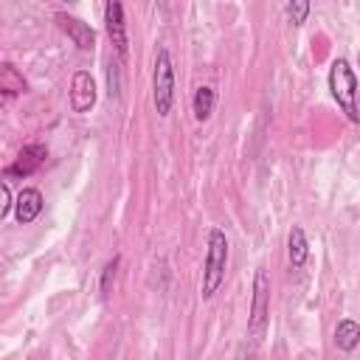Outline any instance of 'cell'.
<instances>
[{
  "label": "cell",
  "mask_w": 360,
  "mask_h": 360,
  "mask_svg": "<svg viewBox=\"0 0 360 360\" xmlns=\"http://www.w3.org/2000/svg\"><path fill=\"white\" fill-rule=\"evenodd\" d=\"M225 267H228V236L219 228L208 231V250H205V264H202V287L200 295L208 301L217 295V290L225 281Z\"/></svg>",
  "instance_id": "obj_1"
},
{
  "label": "cell",
  "mask_w": 360,
  "mask_h": 360,
  "mask_svg": "<svg viewBox=\"0 0 360 360\" xmlns=\"http://www.w3.org/2000/svg\"><path fill=\"white\" fill-rule=\"evenodd\" d=\"M329 90L338 101V107L346 112V118L352 124L360 121L357 115V79H354V70L346 59H335L332 68H329Z\"/></svg>",
  "instance_id": "obj_2"
},
{
  "label": "cell",
  "mask_w": 360,
  "mask_h": 360,
  "mask_svg": "<svg viewBox=\"0 0 360 360\" xmlns=\"http://www.w3.org/2000/svg\"><path fill=\"white\" fill-rule=\"evenodd\" d=\"M270 323V276L264 267L253 276V298H250V315H248V338L250 343H259Z\"/></svg>",
  "instance_id": "obj_3"
},
{
  "label": "cell",
  "mask_w": 360,
  "mask_h": 360,
  "mask_svg": "<svg viewBox=\"0 0 360 360\" xmlns=\"http://www.w3.org/2000/svg\"><path fill=\"white\" fill-rule=\"evenodd\" d=\"M152 98H155L158 115L166 118L172 112V104H174V68H172L169 48H160L158 51L155 73H152Z\"/></svg>",
  "instance_id": "obj_4"
},
{
  "label": "cell",
  "mask_w": 360,
  "mask_h": 360,
  "mask_svg": "<svg viewBox=\"0 0 360 360\" xmlns=\"http://www.w3.org/2000/svg\"><path fill=\"white\" fill-rule=\"evenodd\" d=\"M104 28H107V37L115 48V53L124 59L127 56V48H129V39H127V22H124V6L110 0L104 6Z\"/></svg>",
  "instance_id": "obj_5"
},
{
  "label": "cell",
  "mask_w": 360,
  "mask_h": 360,
  "mask_svg": "<svg viewBox=\"0 0 360 360\" xmlns=\"http://www.w3.org/2000/svg\"><path fill=\"white\" fill-rule=\"evenodd\" d=\"M96 104V84L87 70H76L70 79V110L73 112H87Z\"/></svg>",
  "instance_id": "obj_6"
},
{
  "label": "cell",
  "mask_w": 360,
  "mask_h": 360,
  "mask_svg": "<svg viewBox=\"0 0 360 360\" xmlns=\"http://www.w3.org/2000/svg\"><path fill=\"white\" fill-rule=\"evenodd\" d=\"M56 22H59V28L73 39V45H76L79 51H93L96 34H93V28H90L87 22H82L79 17H70V14H56Z\"/></svg>",
  "instance_id": "obj_7"
},
{
  "label": "cell",
  "mask_w": 360,
  "mask_h": 360,
  "mask_svg": "<svg viewBox=\"0 0 360 360\" xmlns=\"http://www.w3.org/2000/svg\"><path fill=\"white\" fill-rule=\"evenodd\" d=\"M45 158H48V149H45L42 143H28V146L17 155V160L8 166V174H11V177H28V174H34V172L45 163Z\"/></svg>",
  "instance_id": "obj_8"
},
{
  "label": "cell",
  "mask_w": 360,
  "mask_h": 360,
  "mask_svg": "<svg viewBox=\"0 0 360 360\" xmlns=\"http://www.w3.org/2000/svg\"><path fill=\"white\" fill-rule=\"evenodd\" d=\"M42 205H45V200H42V191L39 188H22L20 194H17V202H14V217H17V222L20 225H28V222H34L39 214H42Z\"/></svg>",
  "instance_id": "obj_9"
},
{
  "label": "cell",
  "mask_w": 360,
  "mask_h": 360,
  "mask_svg": "<svg viewBox=\"0 0 360 360\" xmlns=\"http://www.w3.org/2000/svg\"><path fill=\"white\" fill-rule=\"evenodd\" d=\"M25 79L22 73L8 65V62H0V107H6L8 101H14L20 93H25Z\"/></svg>",
  "instance_id": "obj_10"
},
{
  "label": "cell",
  "mask_w": 360,
  "mask_h": 360,
  "mask_svg": "<svg viewBox=\"0 0 360 360\" xmlns=\"http://www.w3.org/2000/svg\"><path fill=\"white\" fill-rule=\"evenodd\" d=\"M307 256H309V245H307V233L301 225H295L290 231V239H287V259H290V267L292 270H301L307 264Z\"/></svg>",
  "instance_id": "obj_11"
},
{
  "label": "cell",
  "mask_w": 360,
  "mask_h": 360,
  "mask_svg": "<svg viewBox=\"0 0 360 360\" xmlns=\"http://www.w3.org/2000/svg\"><path fill=\"white\" fill-rule=\"evenodd\" d=\"M357 343H360V326L352 318H343L338 323V329H335V346L340 352H354Z\"/></svg>",
  "instance_id": "obj_12"
},
{
  "label": "cell",
  "mask_w": 360,
  "mask_h": 360,
  "mask_svg": "<svg viewBox=\"0 0 360 360\" xmlns=\"http://www.w3.org/2000/svg\"><path fill=\"white\" fill-rule=\"evenodd\" d=\"M214 101H217L214 87H208V84L197 87V93H194V118L197 121H208V115L214 110Z\"/></svg>",
  "instance_id": "obj_13"
},
{
  "label": "cell",
  "mask_w": 360,
  "mask_h": 360,
  "mask_svg": "<svg viewBox=\"0 0 360 360\" xmlns=\"http://www.w3.org/2000/svg\"><path fill=\"white\" fill-rule=\"evenodd\" d=\"M121 87H124V79H121V65L110 59L107 65V93L112 98H121Z\"/></svg>",
  "instance_id": "obj_14"
},
{
  "label": "cell",
  "mask_w": 360,
  "mask_h": 360,
  "mask_svg": "<svg viewBox=\"0 0 360 360\" xmlns=\"http://www.w3.org/2000/svg\"><path fill=\"white\" fill-rule=\"evenodd\" d=\"M307 14H309V3H307V0H292V3H287V17H290L292 25H301V22L307 20Z\"/></svg>",
  "instance_id": "obj_15"
},
{
  "label": "cell",
  "mask_w": 360,
  "mask_h": 360,
  "mask_svg": "<svg viewBox=\"0 0 360 360\" xmlns=\"http://www.w3.org/2000/svg\"><path fill=\"white\" fill-rule=\"evenodd\" d=\"M115 270H118V256H115L112 262H107V264H104V270H101V295H104V298H107V295H110V290H112Z\"/></svg>",
  "instance_id": "obj_16"
},
{
  "label": "cell",
  "mask_w": 360,
  "mask_h": 360,
  "mask_svg": "<svg viewBox=\"0 0 360 360\" xmlns=\"http://www.w3.org/2000/svg\"><path fill=\"white\" fill-rule=\"evenodd\" d=\"M11 191H8V186L0 180V219H6V214L11 211Z\"/></svg>",
  "instance_id": "obj_17"
},
{
  "label": "cell",
  "mask_w": 360,
  "mask_h": 360,
  "mask_svg": "<svg viewBox=\"0 0 360 360\" xmlns=\"http://www.w3.org/2000/svg\"><path fill=\"white\" fill-rule=\"evenodd\" d=\"M239 360H250V357H245V354H242V357H239Z\"/></svg>",
  "instance_id": "obj_18"
}]
</instances>
